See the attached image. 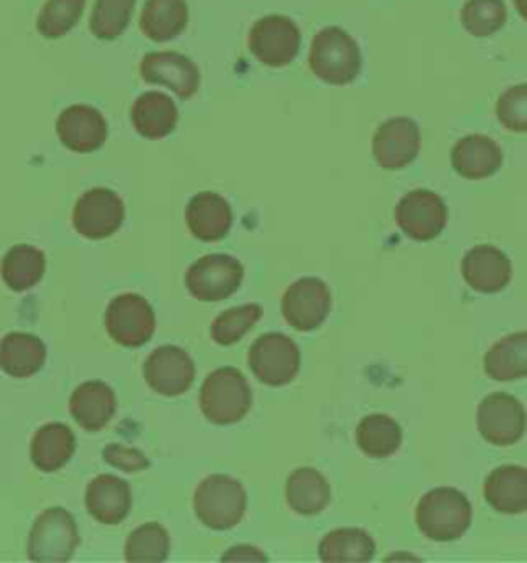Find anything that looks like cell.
<instances>
[{"instance_id":"obj_1","label":"cell","mask_w":527,"mask_h":563,"mask_svg":"<svg viewBox=\"0 0 527 563\" xmlns=\"http://www.w3.org/2000/svg\"><path fill=\"white\" fill-rule=\"evenodd\" d=\"M416 525L430 541H458L472 525V506L460 489L437 487L418 501Z\"/></svg>"},{"instance_id":"obj_2","label":"cell","mask_w":527,"mask_h":563,"mask_svg":"<svg viewBox=\"0 0 527 563\" xmlns=\"http://www.w3.org/2000/svg\"><path fill=\"white\" fill-rule=\"evenodd\" d=\"M361 67L359 44L343 27H324L313 37L310 68L319 81L328 85L352 84L359 77Z\"/></svg>"},{"instance_id":"obj_3","label":"cell","mask_w":527,"mask_h":563,"mask_svg":"<svg viewBox=\"0 0 527 563\" xmlns=\"http://www.w3.org/2000/svg\"><path fill=\"white\" fill-rule=\"evenodd\" d=\"M200 409L214 426L239 423L251 409V388L235 367H218L200 388Z\"/></svg>"},{"instance_id":"obj_4","label":"cell","mask_w":527,"mask_h":563,"mask_svg":"<svg viewBox=\"0 0 527 563\" xmlns=\"http://www.w3.org/2000/svg\"><path fill=\"white\" fill-rule=\"evenodd\" d=\"M247 496L244 485L229 475H211L194 492L198 520L211 530H229L244 520Z\"/></svg>"},{"instance_id":"obj_5","label":"cell","mask_w":527,"mask_h":563,"mask_svg":"<svg viewBox=\"0 0 527 563\" xmlns=\"http://www.w3.org/2000/svg\"><path fill=\"white\" fill-rule=\"evenodd\" d=\"M79 545L77 522L65 508H48L33 522L27 558L33 562H68Z\"/></svg>"},{"instance_id":"obj_6","label":"cell","mask_w":527,"mask_h":563,"mask_svg":"<svg viewBox=\"0 0 527 563\" xmlns=\"http://www.w3.org/2000/svg\"><path fill=\"white\" fill-rule=\"evenodd\" d=\"M247 364L256 380L266 386H287L295 380L301 367V353L293 339L280 332H268L249 347Z\"/></svg>"},{"instance_id":"obj_7","label":"cell","mask_w":527,"mask_h":563,"mask_svg":"<svg viewBox=\"0 0 527 563\" xmlns=\"http://www.w3.org/2000/svg\"><path fill=\"white\" fill-rule=\"evenodd\" d=\"M244 265L229 254H206L186 273V287L198 301H221L242 287Z\"/></svg>"},{"instance_id":"obj_8","label":"cell","mask_w":527,"mask_h":563,"mask_svg":"<svg viewBox=\"0 0 527 563\" xmlns=\"http://www.w3.org/2000/svg\"><path fill=\"white\" fill-rule=\"evenodd\" d=\"M105 331L120 347H143L155 334V312L138 294L117 296L105 310Z\"/></svg>"},{"instance_id":"obj_9","label":"cell","mask_w":527,"mask_h":563,"mask_svg":"<svg viewBox=\"0 0 527 563\" xmlns=\"http://www.w3.org/2000/svg\"><path fill=\"white\" fill-rule=\"evenodd\" d=\"M247 44L266 67H289L301 48V32L293 19L266 15L254 23Z\"/></svg>"},{"instance_id":"obj_10","label":"cell","mask_w":527,"mask_h":563,"mask_svg":"<svg viewBox=\"0 0 527 563\" xmlns=\"http://www.w3.org/2000/svg\"><path fill=\"white\" fill-rule=\"evenodd\" d=\"M527 428V415L524 405L505 393H493L478 407V431L493 444L505 448L517 444Z\"/></svg>"},{"instance_id":"obj_11","label":"cell","mask_w":527,"mask_h":563,"mask_svg":"<svg viewBox=\"0 0 527 563\" xmlns=\"http://www.w3.org/2000/svg\"><path fill=\"white\" fill-rule=\"evenodd\" d=\"M280 308H282V318L295 331H315L328 318L332 310V294L328 285L322 279L303 277L284 291Z\"/></svg>"},{"instance_id":"obj_12","label":"cell","mask_w":527,"mask_h":563,"mask_svg":"<svg viewBox=\"0 0 527 563\" xmlns=\"http://www.w3.org/2000/svg\"><path fill=\"white\" fill-rule=\"evenodd\" d=\"M126 217L124 202L110 188H91L77 200L72 209V225L89 240L114 235Z\"/></svg>"},{"instance_id":"obj_13","label":"cell","mask_w":527,"mask_h":563,"mask_svg":"<svg viewBox=\"0 0 527 563\" xmlns=\"http://www.w3.org/2000/svg\"><path fill=\"white\" fill-rule=\"evenodd\" d=\"M395 223L412 240L430 242L445 230L447 207L437 192L418 188L397 202Z\"/></svg>"},{"instance_id":"obj_14","label":"cell","mask_w":527,"mask_h":563,"mask_svg":"<svg viewBox=\"0 0 527 563\" xmlns=\"http://www.w3.org/2000/svg\"><path fill=\"white\" fill-rule=\"evenodd\" d=\"M145 380L161 397H180L197 378L192 357L176 345L157 347L145 362Z\"/></svg>"},{"instance_id":"obj_15","label":"cell","mask_w":527,"mask_h":563,"mask_svg":"<svg viewBox=\"0 0 527 563\" xmlns=\"http://www.w3.org/2000/svg\"><path fill=\"white\" fill-rule=\"evenodd\" d=\"M421 153V129L411 118L383 122L373 136V157L383 169L411 166Z\"/></svg>"},{"instance_id":"obj_16","label":"cell","mask_w":527,"mask_h":563,"mask_svg":"<svg viewBox=\"0 0 527 563\" xmlns=\"http://www.w3.org/2000/svg\"><path fill=\"white\" fill-rule=\"evenodd\" d=\"M141 75L150 85H165L180 100L197 96L200 70L197 65L178 52H150L141 63Z\"/></svg>"},{"instance_id":"obj_17","label":"cell","mask_w":527,"mask_h":563,"mask_svg":"<svg viewBox=\"0 0 527 563\" xmlns=\"http://www.w3.org/2000/svg\"><path fill=\"white\" fill-rule=\"evenodd\" d=\"M56 133L66 150L93 153L101 150L108 139V122L96 108L77 103L58 117Z\"/></svg>"},{"instance_id":"obj_18","label":"cell","mask_w":527,"mask_h":563,"mask_svg":"<svg viewBox=\"0 0 527 563\" xmlns=\"http://www.w3.org/2000/svg\"><path fill=\"white\" fill-rule=\"evenodd\" d=\"M461 275L463 282L480 294H498L509 285L513 266L503 250L482 244L466 252L461 261Z\"/></svg>"},{"instance_id":"obj_19","label":"cell","mask_w":527,"mask_h":563,"mask_svg":"<svg viewBox=\"0 0 527 563\" xmlns=\"http://www.w3.org/2000/svg\"><path fill=\"white\" fill-rule=\"evenodd\" d=\"M85 506L101 525H120L131 512V485L114 475H99L87 485Z\"/></svg>"},{"instance_id":"obj_20","label":"cell","mask_w":527,"mask_h":563,"mask_svg":"<svg viewBox=\"0 0 527 563\" xmlns=\"http://www.w3.org/2000/svg\"><path fill=\"white\" fill-rule=\"evenodd\" d=\"M186 223L202 242H218L231 232L233 211L229 202L216 192H198L186 207Z\"/></svg>"},{"instance_id":"obj_21","label":"cell","mask_w":527,"mask_h":563,"mask_svg":"<svg viewBox=\"0 0 527 563\" xmlns=\"http://www.w3.org/2000/svg\"><path fill=\"white\" fill-rule=\"evenodd\" d=\"M451 166L466 180H484L503 166V151L493 139L470 134L453 145Z\"/></svg>"},{"instance_id":"obj_22","label":"cell","mask_w":527,"mask_h":563,"mask_svg":"<svg viewBox=\"0 0 527 563\" xmlns=\"http://www.w3.org/2000/svg\"><path fill=\"white\" fill-rule=\"evenodd\" d=\"M115 409V393L105 382H85L70 397V415L85 431L103 430L114 419Z\"/></svg>"},{"instance_id":"obj_23","label":"cell","mask_w":527,"mask_h":563,"mask_svg":"<svg viewBox=\"0 0 527 563\" xmlns=\"http://www.w3.org/2000/svg\"><path fill=\"white\" fill-rule=\"evenodd\" d=\"M178 118V106L161 91H147L132 103V126L148 141H159L173 133Z\"/></svg>"},{"instance_id":"obj_24","label":"cell","mask_w":527,"mask_h":563,"mask_svg":"<svg viewBox=\"0 0 527 563\" xmlns=\"http://www.w3.org/2000/svg\"><path fill=\"white\" fill-rule=\"evenodd\" d=\"M484 499L494 512H527V468L498 466L484 483Z\"/></svg>"},{"instance_id":"obj_25","label":"cell","mask_w":527,"mask_h":563,"mask_svg":"<svg viewBox=\"0 0 527 563\" xmlns=\"http://www.w3.org/2000/svg\"><path fill=\"white\" fill-rule=\"evenodd\" d=\"M46 345L27 332H9L0 341V369L13 378H32L46 364Z\"/></svg>"},{"instance_id":"obj_26","label":"cell","mask_w":527,"mask_h":563,"mask_svg":"<svg viewBox=\"0 0 527 563\" xmlns=\"http://www.w3.org/2000/svg\"><path fill=\"white\" fill-rule=\"evenodd\" d=\"M284 496L293 512L299 516H315L328 508L332 492H329L328 481L319 471L303 466V468H296L295 473L287 479Z\"/></svg>"},{"instance_id":"obj_27","label":"cell","mask_w":527,"mask_h":563,"mask_svg":"<svg viewBox=\"0 0 527 563\" xmlns=\"http://www.w3.org/2000/svg\"><path fill=\"white\" fill-rule=\"evenodd\" d=\"M77 440L70 428L65 423H48L42 426L35 431L32 440V463L44 471V473H54L60 471L75 454Z\"/></svg>"},{"instance_id":"obj_28","label":"cell","mask_w":527,"mask_h":563,"mask_svg":"<svg viewBox=\"0 0 527 563\" xmlns=\"http://www.w3.org/2000/svg\"><path fill=\"white\" fill-rule=\"evenodd\" d=\"M484 372L494 382L522 380L527 376V331L496 341L484 355Z\"/></svg>"},{"instance_id":"obj_29","label":"cell","mask_w":527,"mask_h":563,"mask_svg":"<svg viewBox=\"0 0 527 563\" xmlns=\"http://www.w3.org/2000/svg\"><path fill=\"white\" fill-rule=\"evenodd\" d=\"M186 0H147L141 15V32L153 42H169L188 27Z\"/></svg>"},{"instance_id":"obj_30","label":"cell","mask_w":527,"mask_h":563,"mask_svg":"<svg viewBox=\"0 0 527 563\" xmlns=\"http://www.w3.org/2000/svg\"><path fill=\"white\" fill-rule=\"evenodd\" d=\"M46 273L44 252L30 244H19L4 254L0 263L2 282L13 291H27L42 282Z\"/></svg>"},{"instance_id":"obj_31","label":"cell","mask_w":527,"mask_h":563,"mask_svg":"<svg viewBox=\"0 0 527 563\" xmlns=\"http://www.w3.org/2000/svg\"><path fill=\"white\" fill-rule=\"evenodd\" d=\"M375 555V541L362 529H336L319 543V560L334 562H369Z\"/></svg>"},{"instance_id":"obj_32","label":"cell","mask_w":527,"mask_h":563,"mask_svg":"<svg viewBox=\"0 0 527 563\" xmlns=\"http://www.w3.org/2000/svg\"><path fill=\"white\" fill-rule=\"evenodd\" d=\"M357 444L371 459H388L402 444V428L388 415H367L357 428Z\"/></svg>"},{"instance_id":"obj_33","label":"cell","mask_w":527,"mask_h":563,"mask_svg":"<svg viewBox=\"0 0 527 563\" xmlns=\"http://www.w3.org/2000/svg\"><path fill=\"white\" fill-rule=\"evenodd\" d=\"M171 551V539L159 522H147L132 530L126 539V562H165Z\"/></svg>"},{"instance_id":"obj_34","label":"cell","mask_w":527,"mask_h":563,"mask_svg":"<svg viewBox=\"0 0 527 563\" xmlns=\"http://www.w3.org/2000/svg\"><path fill=\"white\" fill-rule=\"evenodd\" d=\"M262 306L258 303H246V306L225 310L223 314L216 316L211 324V336L214 343L221 347H231L239 343L249 329L262 318Z\"/></svg>"},{"instance_id":"obj_35","label":"cell","mask_w":527,"mask_h":563,"mask_svg":"<svg viewBox=\"0 0 527 563\" xmlns=\"http://www.w3.org/2000/svg\"><path fill=\"white\" fill-rule=\"evenodd\" d=\"M134 4L136 0H96L89 21L91 34L103 42L120 37L131 25Z\"/></svg>"},{"instance_id":"obj_36","label":"cell","mask_w":527,"mask_h":563,"mask_svg":"<svg viewBox=\"0 0 527 563\" xmlns=\"http://www.w3.org/2000/svg\"><path fill=\"white\" fill-rule=\"evenodd\" d=\"M460 19L468 34L491 37L505 25L507 9L503 0H468L461 7Z\"/></svg>"},{"instance_id":"obj_37","label":"cell","mask_w":527,"mask_h":563,"mask_svg":"<svg viewBox=\"0 0 527 563\" xmlns=\"http://www.w3.org/2000/svg\"><path fill=\"white\" fill-rule=\"evenodd\" d=\"M85 2L87 0H46L37 15V32L48 40L68 34L81 21Z\"/></svg>"},{"instance_id":"obj_38","label":"cell","mask_w":527,"mask_h":563,"mask_svg":"<svg viewBox=\"0 0 527 563\" xmlns=\"http://www.w3.org/2000/svg\"><path fill=\"white\" fill-rule=\"evenodd\" d=\"M496 118L511 133H527V84L515 85L498 98Z\"/></svg>"},{"instance_id":"obj_39","label":"cell","mask_w":527,"mask_h":563,"mask_svg":"<svg viewBox=\"0 0 527 563\" xmlns=\"http://www.w3.org/2000/svg\"><path fill=\"white\" fill-rule=\"evenodd\" d=\"M103 459L112 464V466H117V468L128 471V473H132V471H143V468H147L148 464H150L143 452L132 450V448L120 446V444H112V446L105 448L103 450Z\"/></svg>"},{"instance_id":"obj_40","label":"cell","mask_w":527,"mask_h":563,"mask_svg":"<svg viewBox=\"0 0 527 563\" xmlns=\"http://www.w3.org/2000/svg\"><path fill=\"white\" fill-rule=\"evenodd\" d=\"M223 560L225 562H229V560H262L266 562V555L260 553L258 549H251V547H235V549H231L227 551L225 555H223Z\"/></svg>"},{"instance_id":"obj_41","label":"cell","mask_w":527,"mask_h":563,"mask_svg":"<svg viewBox=\"0 0 527 563\" xmlns=\"http://www.w3.org/2000/svg\"><path fill=\"white\" fill-rule=\"evenodd\" d=\"M515 9L527 21V0H515Z\"/></svg>"}]
</instances>
